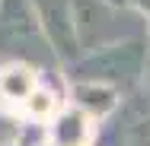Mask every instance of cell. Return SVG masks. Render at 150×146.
<instances>
[{
  "label": "cell",
  "mask_w": 150,
  "mask_h": 146,
  "mask_svg": "<svg viewBox=\"0 0 150 146\" xmlns=\"http://www.w3.org/2000/svg\"><path fill=\"white\" fill-rule=\"evenodd\" d=\"M58 92L54 89L45 86V80H38V86H35V92H32L29 98L19 105V111H23V117L29 121V124H45L48 117L58 111Z\"/></svg>",
  "instance_id": "ba28073f"
},
{
  "label": "cell",
  "mask_w": 150,
  "mask_h": 146,
  "mask_svg": "<svg viewBox=\"0 0 150 146\" xmlns=\"http://www.w3.org/2000/svg\"><path fill=\"white\" fill-rule=\"evenodd\" d=\"M0 57L26 64L58 60L42 32L32 0H0Z\"/></svg>",
  "instance_id": "7a4b0ae2"
},
{
  "label": "cell",
  "mask_w": 150,
  "mask_h": 146,
  "mask_svg": "<svg viewBox=\"0 0 150 146\" xmlns=\"http://www.w3.org/2000/svg\"><path fill=\"white\" fill-rule=\"evenodd\" d=\"M147 38H121L112 45H102L67 64V83H102L118 92L137 89L147 73Z\"/></svg>",
  "instance_id": "6da1fadb"
},
{
  "label": "cell",
  "mask_w": 150,
  "mask_h": 146,
  "mask_svg": "<svg viewBox=\"0 0 150 146\" xmlns=\"http://www.w3.org/2000/svg\"><path fill=\"white\" fill-rule=\"evenodd\" d=\"M141 19L144 16L134 10H115L105 0H74V22L83 54L121 38H144L147 26H137Z\"/></svg>",
  "instance_id": "3957f363"
},
{
  "label": "cell",
  "mask_w": 150,
  "mask_h": 146,
  "mask_svg": "<svg viewBox=\"0 0 150 146\" xmlns=\"http://www.w3.org/2000/svg\"><path fill=\"white\" fill-rule=\"evenodd\" d=\"M147 35H150V16H147Z\"/></svg>",
  "instance_id": "5bb4252c"
},
{
  "label": "cell",
  "mask_w": 150,
  "mask_h": 146,
  "mask_svg": "<svg viewBox=\"0 0 150 146\" xmlns=\"http://www.w3.org/2000/svg\"><path fill=\"white\" fill-rule=\"evenodd\" d=\"M105 3H109V6H115V10H131V6H128V0H105Z\"/></svg>",
  "instance_id": "7c38bea8"
},
{
  "label": "cell",
  "mask_w": 150,
  "mask_h": 146,
  "mask_svg": "<svg viewBox=\"0 0 150 146\" xmlns=\"http://www.w3.org/2000/svg\"><path fill=\"white\" fill-rule=\"evenodd\" d=\"M128 146H150V115L128 127Z\"/></svg>",
  "instance_id": "30bf717a"
},
{
  "label": "cell",
  "mask_w": 150,
  "mask_h": 146,
  "mask_svg": "<svg viewBox=\"0 0 150 146\" xmlns=\"http://www.w3.org/2000/svg\"><path fill=\"white\" fill-rule=\"evenodd\" d=\"M118 102H121V92L112 86H102V83H70V105L86 111L96 124L115 115Z\"/></svg>",
  "instance_id": "8992f818"
},
{
  "label": "cell",
  "mask_w": 150,
  "mask_h": 146,
  "mask_svg": "<svg viewBox=\"0 0 150 146\" xmlns=\"http://www.w3.org/2000/svg\"><path fill=\"white\" fill-rule=\"evenodd\" d=\"M26 124L19 108L0 102V146H26Z\"/></svg>",
  "instance_id": "9c48e42d"
},
{
  "label": "cell",
  "mask_w": 150,
  "mask_h": 146,
  "mask_svg": "<svg viewBox=\"0 0 150 146\" xmlns=\"http://www.w3.org/2000/svg\"><path fill=\"white\" fill-rule=\"evenodd\" d=\"M38 86V70L26 60H3L0 64V102L19 108Z\"/></svg>",
  "instance_id": "52a82bcc"
},
{
  "label": "cell",
  "mask_w": 150,
  "mask_h": 146,
  "mask_svg": "<svg viewBox=\"0 0 150 146\" xmlns=\"http://www.w3.org/2000/svg\"><path fill=\"white\" fill-rule=\"evenodd\" d=\"M42 32L61 64H74L80 57V38H77V22H74V0H32Z\"/></svg>",
  "instance_id": "277c9868"
},
{
  "label": "cell",
  "mask_w": 150,
  "mask_h": 146,
  "mask_svg": "<svg viewBox=\"0 0 150 146\" xmlns=\"http://www.w3.org/2000/svg\"><path fill=\"white\" fill-rule=\"evenodd\" d=\"M96 143V121L77 105L58 108L48 117L45 146H93Z\"/></svg>",
  "instance_id": "5b68a950"
},
{
  "label": "cell",
  "mask_w": 150,
  "mask_h": 146,
  "mask_svg": "<svg viewBox=\"0 0 150 146\" xmlns=\"http://www.w3.org/2000/svg\"><path fill=\"white\" fill-rule=\"evenodd\" d=\"M144 83L150 86V54H147V73H144Z\"/></svg>",
  "instance_id": "4fadbf2b"
},
{
  "label": "cell",
  "mask_w": 150,
  "mask_h": 146,
  "mask_svg": "<svg viewBox=\"0 0 150 146\" xmlns=\"http://www.w3.org/2000/svg\"><path fill=\"white\" fill-rule=\"evenodd\" d=\"M128 6H131L137 16H144V19L150 16V0H128Z\"/></svg>",
  "instance_id": "8fae6325"
}]
</instances>
